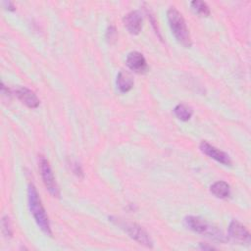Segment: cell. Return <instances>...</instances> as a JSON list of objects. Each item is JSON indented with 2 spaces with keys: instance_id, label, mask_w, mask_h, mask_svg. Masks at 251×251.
I'll return each instance as SVG.
<instances>
[{
  "instance_id": "cell-1",
  "label": "cell",
  "mask_w": 251,
  "mask_h": 251,
  "mask_svg": "<svg viewBox=\"0 0 251 251\" xmlns=\"http://www.w3.org/2000/svg\"><path fill=\"white\" fill-rule=\"evenodd\" d=\"M27 199H28V207L30 213L33 216V219L39 228L47 235H52V230L50 226V222L48 216L45 212V209L41 203L39 194L32 183L28 184L27 188Z\"/></svg>"
},
{
  "instance_id": "cell-2",
  "label": "cell",
  "mask_w": 251,
  "mask_h": 251,
  "mask_svg": "<svg viewBox=\"0 0 251 251\" xmlns=\"http://www.w3.org/2000/svg\"><path fill=\"white\" fill-rule=\"evenodd\" d=\"M184 225L185 226L203 236H206L210 239L219 241V242H226V237L225 234L220 230L217 226L211 225L206 220L196 217V216H187L184 219Z\"/></svg>"
},
{
  "instance_id": "cell-3",
  "label": "cell",
  "mask_w": 251,
  "mask_h": 251,
  "mask_svg": "<svg viewBox=\"0 0 251 251\" xmlns=\"http://www.w3.org/2000/svg\"><path fill=\"white\" fill-rule=\"evenodd\" d=\"M167 18L176 39L184 47H190L191 37L182 15L175 7H171L167 12Z\"/></svg>"
},
{
  "instance_id": "cell-4",
  "label": "cell",
  "mask_w": 251,
  "mask_h": 251,
  "mask_svg": "<svg viewBox=\"0 0 251 251\" xmlns=\"http://www.w3.org/2000/svg\"><path fill=\"white\" fill-rule=\"evenodd\" d=\"M109 220L114 223L116 226H118L120 228H122L126 233L128 234L129 237L137 241L139 244L147 247L152 248L153 247V241L149 234L137 224L127 222L125 220H122L120 218L116 217H109Z\"/></svg>"
},
{
  "instance_id": "cell-5",
  "label": "cell",
  "mask_w": 251,
  "mask_h": 251,
  "mask_svg": "<svg viewBox=\"0 0 251 251\" xmlns=\"http://www.w3.org/2000/svg\"><path fill=\"white\" fill-rule=\"evenodd\" d=\"M38 167L40 171V175L43 180V183L46 187V189L49 191V193L53 197H59L60 196V190L59 186L56 182L53 171L51 169V166L49 164V161L42 155L38 158Z\"/></svg>"
},
{
  "instance_id": "cell-6",
  "label": "cell",
  "mask_w": 251,
  "mask_h": 251,
  "mask_svg": "<svg viewBox=\"0 0 251 251\" xmlns=\"http://www.w3.org/2000/svg\"><path fill=\"white\" fill-rule=\"evenodd\" d=\"M228 237L238 244H248L250 242L249 231L236 220H232L228 226Z\"/></svg>"
},
{
  "instance_id": "cell-7",
  "label": "cell",
  "mask_w": 251,
  "mask_h": 251,
  "mask_svg": "<svg viewBox=\"0 0 251 251\" xmlns=\"http://www.w3.org/2000/svg\"><path fill=\"white\" fill-rule=\"evenodd\" d=\"M199 147H200V150L202 151V153H204L208 157L214 159L215 161H217V162H219V163H221L225 166H230L231 165V160H230L229 156L226 152H224V151L216 148L215 146L211 145L209 142L203 140L200 143Z\"/></svg>"
},
{
  "instance_id": "cell-8",
  "label": "cell",
  "mask_w": 251,
  "mask_h": 251,
  "mask_svg": "<svg viewBox=\"0 0 251 251\" xmlns=\"http://www.w3.org/2000/svg\"><path fill=\"white\" fill-rule=\"evenodd\" d=\"M126 66L137 74H144L148 70V66L144 56L137 51H132L127 54L126 59Z\"/></svg>"
},
{
  "instance_id": "cell-9",
  "label": "cell",
  "mask_w": 251,
  "mask_h": 251,
  "mask_svg": "<svg viewBox=\"0 0 251 251\" xmlns=\"http://www.w3.org/2000/svg\"><path fill=\"white\" fill-rule=\"evenodd\" d=\"M15 94L23 104L30 109H34L39 106L40 101L38 97L32 90L28 89L27 87L17 86L15 88Z\"/></svg>"
},
{
  "instance_id": "cell-10",
  "label": "cell",
  "mask_w": 251,
  "mask_h": 251,
  "mask_svg": "<svg viewBox=\"0 0 251 251\" xmlns=\"http://www.w3.org/2000/svg\"><path fill=\"white\" fill-rule=\"evenodd\" d=\"M124 25L130 34H138L142 27V17L138 11H131L124 17Z\"/></svg>"
},
{
  "instance_id": "cell-11",
  "label": "cell",
  "mask_w": 251,
  "mask_h": 251,
  "mask_svg": "<svg viewBox=\"0 0 251 251\" xmlns=\"http://www.w3.org/2000/svg\"><path fill=\"white\" fill-rule=\"evenodd\" d=\"M117 87L122 93L128 92L133 86V78L131 75L126 71H121L117 76Z\"/></svg>"
},
{
  "instance_id": "cell-12",
  "label": "cell",
  "mask_w": 251,
  "mask_h": 251,
  "mask_svg": "<svg viewBox=\"0 0 251 251\" xmlns=\"http://www.w3.org/2000/svg\"><path fill=\"white\" fill-rule=\"evenodd\" d=\"M211 193L220 199H226L230 195V187L229 185L223 180H219L214 182L210 187Z\"/></svg>"
},
{
  "instance_id": "cell-13",
  "label": "cell",
  "mask_w": 251,
  "mask_h": 251,
  "mask_svg": "<svg viewBox=\"0 0 251 251\" xmlns=\"http://www.w3.org/2000/svg\"><path fill=\"white\" fill-rule=\"evenodd\" d=\"M174 114L178 120H180L182 122H186V121L190 120V118L192 117L193 110L190 106H188L184 103H179L174 108Z\"/></svg>"
},
{
  "instance_id": "cell-14",
  "label": "cell",
  "mask_w": 251,
  "mask_h": 251,
  "mask_svg": "<svg viewBox=\"0 0 251 251\" xmlns=\"http://www.w3.org/2000/svg\"><path fill=\"white\" fill-rule=\"evenodd\" d=\"M190 6H191L192 10L195 13H197L198 15H201L204 17H208L210 15V8L207 5V3H205L204 1L194 0L190 3Z\"/></svg>"
},
{
  "instance_id": "cell-15",
  "label": "cell",
  "mask_w": 251,
  "mask_h": 251,
  "mask_svg": "<svg viewBox=\"0 0 251 251\" xmlns=\"http://www.w3.org/2000/svg\"><path fill=\"white\" fill-rule=\"evenodd\" d=\"M1 225H2V231H3L4 235H5V237L11 238L12 235H13V230H12L11 221H10V219H9L8 216H4V217L2 218Z\"/></svg>"
},
{
  "instance_id": "cell-16",
  "label": "cell",
  "mask_w": 251,
  "mask_h": 251,
  "mask_svg": "<svg viewBox=\"0 0 251 251\" xmlns=\"http://www.w3.org/2000/svg\"><path fill=\"white\" fill-rule=\"evenodd\" d=\"M116 37H117V30H116V27L114 25H110L108 28H107V31H106V39L109 41V42H112V41H115L116 40Z\"/></svg>"
},
{
  "instance_id": "cell-17",
  "label": "cell",
  "mask_w": 251,
  "mask_h": 251,
  "mask_svg": "<svg viewBox=\"0 0 251 251\" xmlns=\"http://www.w3.org/2000/svg\"><path fill=\"white\" fill-rule=\"evenodd\" d=\"M71 167H72V172H73L77 177H80V178L83 177V172H82V169H81V167H80L79 164H77L76 162H72V163H71Z\"/></svg>"
},
{
  "instance_id": "cell-18",
  "label": "cell",
  "mask_w": 251,
  "mask_h": 251,
  "mask_svg": "<svg viewBox=\"0 0 251 251\" xmlns=\"http://www.w3.org/2000/svg\"><path fill=\"white\" fill-rule=\"evenodd\" d=\"M4 5L7 7L6 9L7 10H9V11H15L16 10V7L14 6V4L12 3V2H10V1H8V2H4Z\"/></svg>"
}]
</instances>
